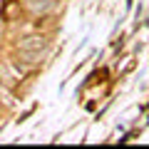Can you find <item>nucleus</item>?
<instances>
[{"instance_id": "1", "label": "nucleus", "mask_w": 149, "mask_h": 149, "mask_svg": "<svg viewBox=\"0 0 149 149\" xmlns=\"http://www.w3.org/2000/svg\"><path fill=\"white\" fill-rule=\"evenodd\" d=\"M15 50H50V35L45 32H27L15 40Z\"/></svg>"}, {"instance_id": "2", "label": "nucleus", "mask_w": 149, "mask_h": 149, "mask_svg": "<svg viewBox=\"0 0 149 149\" xmlns=\"http://www.w3.org/2000/svg\"><path fill=\"white\" fill-rule=\"evenodd\" d=\"M22 80H25V74L13 65L10 57H8V60H0V85L15 90L17 85H22Z\"/></svg>"}, {"instance_id": "3", "label": "nucleus", "mask_w": 149, "mask_h": 149, "mask_svg": "<svg viewBox=\"0 0 149 149\" xmlns=\"http://www.w3.org/2000/svg\"><path fill=\"white\" fill-rule=\"evenodd\" d=\"M45 57H47V50H15V55H13V60H15V62L27 65L32 72H35V70L45 62Z\"/></svg>"}, {"instance_id": "4", "label": "nucleus", "mask_w": 149, "mask_h": 149, "mask_svg": "<svg viewBox=\"0 0 149 149\" xmlns=\"http://www.w3.org/2000/svg\"><path fill=\"white\" fill-rule=\"evenodd\" d=\"M22 15V3L20 0H5V5H3V17L8 22H17Z\"/></svg>"}, {"instance_id": "5", "label": "nucleus", "mask_w": 149, "mask_h": 149, "mask_svg": "<svg viewBox=\"0 0 149 149\" xmlns=\"http://www.w3.org/2000/svg\"><path fill=\"white\" fill-rule=\"evenodd\" d=\"M0 104L8 107V109L15 107V95H13V90H10V87H5V85H0Z\"/></svg>"}]
</instances>
